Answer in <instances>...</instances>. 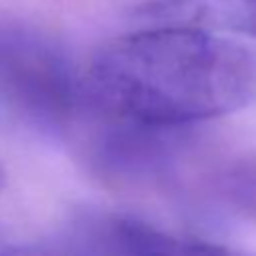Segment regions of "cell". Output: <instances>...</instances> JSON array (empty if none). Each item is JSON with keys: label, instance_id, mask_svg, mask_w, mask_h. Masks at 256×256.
Returning <instances> with one entry per match:
<instances>
[{"label": "cell", "instance_id": "obj_4", "mask_svg": "<svg viewBox=\"0 0 256 256\" xmlns=\"http://www.w3.org/2000/svg\"><path fill=\"white\" fill-rule=\"evenodd\" d=\"M136 14L162 24L230 30L256 38V0H148Z\"/></svg>", "mask_w": 256, "mask_h": 256}, {"label": "cell", "instance_id": "obj_2", "mask_svg": "<svg viewBox=\"0 0 256 256\" xmlns=\"http://www.w3.org/2000/svg\"><path fill=\"white\" fill-rule=\"evenodd\" d=\"M0 90L38 122L68 130L82 118V84L58 44L0 24Z\"/></svg>", "mask_w": 256, "mask_h": 256}, {"label": "cell", "instance_id": "obj_6", "mask_svg": "<svg viewBox=\"0 0 256 256\" xmlns=\"http://www.w3.org/2000/svg\"><path fill=\"white\" fill-rule=\"evenodd\" d=\"M4 180H6V176H4V170L0 168V190H2V186H4Z\"/></svg>", "mask_w": 256, "mask_h": 256}, {"label": "cell", "instance_id": "obj_3", "mask_svg": "<svg viewBox=\"0 0 256 256\" xmlns=\"http://www.w3.org/2000/svg\"><path fill=\"white\" fill-rule=\"evenodd\" d=\"M16 256H252L228 244L174 234L118 212L86 214Z\"/></svg>", "mask_w": 256, "mask_h": 256}, {"label": "cell", "instance_id": "obj_5", "mask_svg": "<svg viewBox=\"0 0 256 256\" xmlns=\"http://www.w3.org/2000/svg\"><path fill=\"white\" fill-rule=\"evenodd\" d=\"M218 192L240 214L256 220V158L228 166L218 176Z\"/></svg>", "mask_w": 256, "mask_h": 256}, {"label": "cell", "instance_id": "obj_1", "mask_svg": "<svg viewBox=\"0 0 256 256\" xmlns=\"http://www.w3.org/2000/svg\"><path fill=\"white\" fill-rule=\"evenodd\" d=\"M82 118L106 128L170 130L256 98V56L206 28L166 24L104 44L80 76Z\"/></svg>", "mask_w": 256, "mask_h": 256}]
</instances>
